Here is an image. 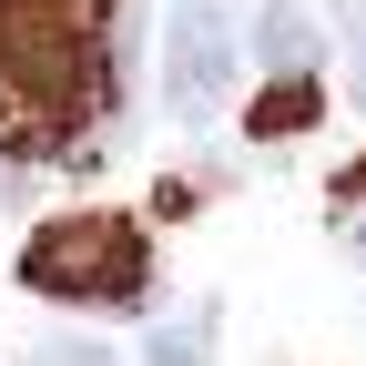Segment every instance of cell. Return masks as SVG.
Listing matches in <instances>:
<instances>
[{"label":"cell","instance_id":"3","mask_svg":"<svg viewBox=\"0 0 366 366\" xmlns=\"http://www.w3.org/2000/svg\"><path fill=\"white\" fill-rule=\"evenodd\" d=\"M234 92V21L214 0H173L163 11V102L183 122H214Z\"/></svg>","mask_w":366,"mask_h":366},{"label":"cell","instance_id":"5","mask_svg":"<svg viewBox=\"0 0 366 366\" xmlns=\"http://www.w3.org/2000/svg\"><path fill=\"white\" fill-rule=\"evenodd\" d=\"M315 122V71H274L254 102H244V132H264V143H285V132Z\"/></svg>","mask_w":366,"mask_h":366},{"label":"cell","instance_id":"9","mask_svg":"<svg viewBox=\"0 0 366 366\" xmlns=\"http://www.w3.org/2000/svg\"><path fill=\"white\" fill-rule=\"evenodd\" d=\"M336 204H346V214H366V163H346V173H336Z\"/></svg>","mask_w":366,"mask_h":366},{"label":"cell","instance_id":"8","mask_svg":"<svg viewBox=\"0 0 366 366\" xmlns=\"http://www.w3.org/2000/svg\"><path fill=\"white\" fill-rule=\"evenodd\" d=\"M31 366H112V356H102V346H92V336H51V346H41V356H31Z\"/></svg>","mask_w":366,"mask_h":366},{"label":"cell","instance_id":"10","mask_svg":"<svg viewBox=\"0 0 366 366\" xmlns=\"http://www.w3.org/2000/svg\"><path fill=\"white\" fill-rule=\"evenodd\" d=\"M11 173H21V163H0V204H11Z\"/></svg>","mask_w":366,"mask_h":366},{"label":"cell","instance_id":"7","mask_svg":"<svg viewBox=\"0 0 366 366\" xmlns=\"http://www.w3.org/2000/svg\"><path fill=\"white\" fill-rule=\"evenodd\" d=\"M336 31H346V92L366 112V0H336Z\"/></svg>","mask_w":366,"mask_h":366},{"label":"cell","instance_id":"6","mask_svg":"<svg viewBox=\"0 0 366 366\" xmlns=\"http://www.w3.org/2000/svg\"><path fill=\"white\" fill-rule=\"evenodd\" d=\"M264 71H315V31H305L295 0H274V11H264Z\"/></svg>","mask_w":366,"mask_h":366},{"label":"cell","instance_id":"4","mask_svg":"<svg viewBox=\"0 0 366 366\" xmlns=\"http://www.w3.org/2000/svg\"><path fill=\"white\" fill-rule=\"evenodd\" d=\"M214 326H224V305L194 295L183 315H163V326L143 336V366H214Z\"/></svg>","mask_w":366,"mask_h":366},{"label":"cell","instance_id":"2","mask_svg":"<svg viewBox=\"0 0 366 366\" xmlns=\"http://www.w3.org/2000/svg\"><path fill=\"white\" fill-rule=\"evenodd\" d=\"M21 285L92 315H143L153 305V234L132 214H51L21 244Z\"/></svg>","mask_w":366,"mask_h":366},{"label":"cell","instance_id":"1","mask_svg":"<svg viewBox=\"0 0 366 366\" xmlns=\"http://www.w3.org/2000/svg\"><path fill=\"white\" fill-rule=\"evenodd\" d=\"M102 112V0H0V163H51Z\"/></svg>","mask_w":366,"mask_h":366}]
</instances>
